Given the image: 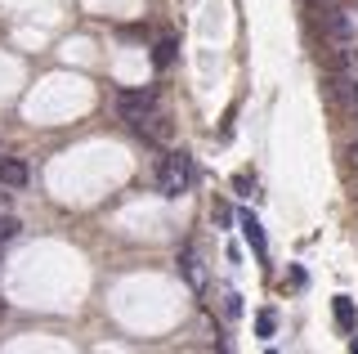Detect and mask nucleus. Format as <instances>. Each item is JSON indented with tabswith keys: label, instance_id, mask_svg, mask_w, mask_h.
Here are the masks:
<instances>
[{
	"label": "nucleus",
	"instance_id": "nucleus-1",
	"mask_svg": "<svg viewBox=\"0 0 358 354\" xmlns=\"http://www.w3.org/2000/svg\"><path fill=\"white\" fill-rule=\"evenodd\" d=\"M193 184H197V162L188 157L184 148L166 153L162 166H157V189L166 197H184V193H193Z\"/></svg>",
	"mask_w": 358,
	"mask_h": 354
},
{
	"label": "nucleus",
	"instance_id": "nucleus-2",
	"mask_svg": "<svg viewBox=\"0 0 358 354\" xmlns=\"http://www.w3.org/2000/svg\"><path fill=\"white\" fill-rule=\"evenodd\" d=\"M175 264H179V278L193 287L197 296L210 287V269H206V256H201L197 242H184V247H179V256H175Z\"/></svg>",
	"mask_w": 358,
	"mask_h": 354
},
{
	"label": "nucleus",
	"instance_id": "nucleus-3",
	"mask_svg": "<svg viewBox=\"0 0 358 354\" xmlns=\"http://www.w3.org/2000/svg\"><path fill=\"white\" fill-rule=\"evenodd\" d=\"M327 41H331V45L336 50H350V45H358V14H354V9H331V14H327Z\"/></svg>",
	"mask_w": 358,
	"mask_h": 354
},
{
	"label": "nucleus",
	"instance_id": "nucleus-4",
	"mask_svg": "<svg viewBox=\"0 0 358 354\" xmlns=\"http://www.w3.org/2000/svg\"><path fill=\"white\" fill-rule=\"evenodd\" d=\"M157 108H162V99H157L152 90H121L117 94V113L130 121H139V117H148V113H157Z\"/></svg>",
	"mask_w": 358,
	"mask_h": 354
},
{
	"label": "nucleus",
	"instance_id": "nucleus-5",
	"mask_svg": "<svg viewBox=\"0 0 358 354\" xmlns=\"http://www.w3.org/2000/svg\"><path fill=\"white\" fill-rule=\"evenodd\" d=\"M134 135L139 139H148V143H171L175 139V121L157 108V113H148V117H139L134 121Z\"/></svg>",
	"mask_w": 358,
	"mask_h": 354
},
{
	"label": "nucleus",
	"instance_id": "nucleus-6",
	"mask_svg": "<svg viewBox=\"0 0 358 354\" xmlns=\"http://www.w3.org/2000/svg\"><path fill=\"white\" fill-rule=\"evenodd\" d=\"M238 229H242V238L251 242V251H255V256H264V251H268V242H264V229H260V220H255L251 211H238Z\"/></svg>",
	"mask_w": 358,
	"mask_h": 354
},
{
	"label": "nucleus",
	"instance_id": "nucleus-7",
	"mask_svg": "<svg viewBox=\"0 0 358 354\" xmlns=\"http://www.w3.org/2000/svg\"><path fill=\"white\" fill-rule=\"evenodd\" d=\"M0 184L22 189V184H27V162L22 157H0Z\"/></svg>",
	"mask_w": 358,
	"mask_h": 354
},
{
	"label": "nucleus",
	"instance_id": "nucleus-8",
	"mask_svg": "<svg viewBox=\"0 0 358 354\" xmlns=\"http://www.w3.org/2000/svg\"><path fill=\"white\" fill-rule=\"evenodd\" d=\"M354 323H358L354 301H350V296H336V327H341V332H354Z\"/></svg>",
	"mask_w": 358,
	"mask_h": 354
},
{
	"label": "nucleus",
	"instance_id": "nucleus-9",
	"mask_svg": "<svg viewBox=\"0 0 358 354\" xmlns=\"http://www.w3.org/2000/svg\"><path fill=\"white\" fill-rule=\"evenodd\" d=\"M152 63H157V68H171V63H175V41H171V36H162V41H157Z\"/></svg>",
	"mask_w": 358,
	"mask_h": 354
},
{
	"label": "nucleus",
	"instance_id": "nucleus-10",
	"mask_svg": "<svg viewBox=\"0 0 358 354\" xmlns=\"http://www.w3.org/2000/svg\"><path fill=\"white\" fill-rule=\"evenodd\" d=\"M220 309H224V318H238V314H242L238 292H233V287H220Z\"/></svg>",
	"mask_w": 358,
	"mask_h": 354
},
{
	"label": "nucleus",
	"instance_id": "nucleus-11",
	"mask_svg": "<svg viewBox=\"0 0 358 354\" xmlns=\"http://www.w3.org/2000/svg\"><path fill=\"white\" fill-rule=\"evenodd\" d=\"M273 327H278V314H273V309L255 314V332H260V337H273Z\"/></svg>",
	"mask_w": 358,
	"mask_h": 354
},
{
	"label": "nucleus",
	"instance_id": "nucleus-12",
	"mask_svg": "<svg viewBox=\"0 0 358 354\" xmlns=\"http://www.w3.org/2000/svg\"><path fill=\"white\" fill-rule=\"evenodd\" d=\"M18 229H22V225H18V215H5V220H0V242H14V238H18Z\"/></svg>",
	"mask_w": 358,
	"mask_h": 354
},
{
	"label": "nucleus",
	"instance_id": "nucleus-13",
	"mask_svg": "<svg viewBox=\"0 0 358 354\" xmlns=\"http://www.w3.org/2000/svg\"><path fill=\"white\" fill-rule=\"evenodd\" d=\"M5 215H14V211H9V193H0V220Z\"/></svg>",
	"mask_w": 358,
	"mask_h": 354
},
{
	"label": "nucleus",
	"instance_id": "nucleus-14",
	"mask_svg": "<svg viewBox=\"0 0 358 354\" xmlns=\"http://www.w3.org/2000/svg\"><path fill=\"white\" fill-rule=\"evenodd\" d=\"M350 354H358V337H354V341H350Z\"/></svg>",
	"mask_w": 358,
	"mask_h": 354
},
{
	"label": "nucleus",
	"instance_id": "nucleus-15",
	"mask_svg": "<svg viewBox=\"0 0 358 354\" xmlns=\"http://www.w3.org/2000/svg\"><path fill=\"white\" fill-rule=\"evenodd\" d=\"M309 5H322V0H309Z\"/></svg>",
	"mask_w": 358,
	"mask_h": 354
},
{
	"label": "nucleus",
	"instance_id": "nucleus-16",
	"mask_svg": "<svg viewBox=\"0 0 358 354\" xmlns=\"http://www.w3.org/2000/svg\"><path fill=\"white\" fill-rule=\"evenodd\" d=\"M354 104H358V94H354Z\"/></svg>",
	"mask_w": 358,
	"mask_h": 354
},
{
	"label": "nucleus",
	"instance_id": "nucleus-17",
	"mask_svg": "<svg viewBox=\"0 0 358 354\" xmlns=\"http://www.w3.org/2000/svg\"><path fill=\"white\" fill-rule=\"evenodd\" d=\"M268 354H273V350H268Z\"/></svg>",
	"mask_w": 358,
	"mask_h": 354
}]
</instances>
